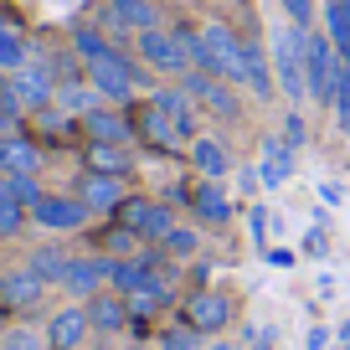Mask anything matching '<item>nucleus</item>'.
I'll return each mask as SVG.
<instances>
[{"instance_id":"1","label":"nucleus","mask_w":350,"mask_h":350,"mask_svg":"<svg viewBox=\"0 0 350 350\" xmlns=\"http://www.w3.org/2000/svg\"><path fill=\"white\" fill-rule=\"evenodd\" d=\"M304 42L309 31L294 21H273L268 26V57H273V72H278V93L288 98V109L309 103V83H304Z\"/></svg>"},{"instance_id":"2","label":"nucleus","mask_w":350,"mask_h":350,"mask_svg":"<svg viewBox=\"0 0 350 350\" xmlns=\"http://www.w3.org/2000/svg\"><path fill=\"white\" fill-rule=\"evenodd\" d=\"M83 72H88V83L98 88V98H103V103H119V109H129L134 93H139V83L150 77V67H134L124 52H109V57H98V62H88Z\"/></svg>"},{"instance_id":"3","label":"nucleus","mask_w":350,"mask_h":350,"mask_svg":"<svg viewBox=\"0 0 350 350\" xmlns=\"http://www.w3.org/2000/svg\"><path fill=\"white\" fill-rule=\"evenodd\" d=\"M196 72H217L227 83L242 88V36L227 21H201V52H196Z\"/></svg>"},{"instance_id":"4","label":"nucleus","mask_w":350,"mask_h":350,"mask_svg":"<svg viewBox=\"0 0 350 350\" xmlns=\"http://www.w3.org/2000/svg\"><path fill=\"white\" fill-rule=\"evenodd\" d=\"M340 62H345V57L335 52V42L314 26V31H309V42H304V83H309V103H314V109H329V103H335Z\"/></svg>"},{"instance_id":"5","label":"nucleus","mask_w":350,"mask_h":350,"mask_svg":"<svg viewBox=\"0 0 350 350\" xmlns=\"http://www.w3.org/2000/svg\"><path fill=\"white\" fill-rule=\"evenodd\" d=\"M134 52H139V62L150 67V72H160V77H186L191 72V52H186V42L175 36V26L139 31L134 36Z\"/></svg>"},{"instance_id":"6","label":"nucleus","mask_w":350,"mask_h":350,"mask_svg":"<svg viewBox=\"0 0 350 350\" xmlns=\"http://www.w3.org/2000/svg\"><path fill=\"white\" fill-rule=\"evenodd\" d=\"M180 88H186V93L211 113V119H221V124H237V119H242V88H237V83H227V77H217V72H196V67H191V72L180 77Z\"/></svg>"},{"instance_id":"7","label":"nucleus","mask_w":350,"mask_h":350,"mask_svg":"<svg viewBox=\"0 0 350 350\" xmlns=\"http://www.w3.org/2000/svg\"><path fill=\"white\" fill-rule=\"evenodd\" d=\"M113 221H124L144 247H160L165 232L175 227V211L165 206V201H154V196H124V206L113 211Z\"/></svg>"},{"instance_id":"8","label":"nucleus","mask_w":350,"mask_h":350,"mask_svg":"<svg viewBox=\"0 0 350 350\" xmlns=\"http://www.w3.org/2000/svg\"><path fill=\"white\" fill-rule=\"evenodd\" d=\"M98 26L109 36H139V31H154V26H165V21H160V5H154V0H103Z\"/></svg>"},{"instance_id":"9","label":"nucleus","mask_w":350,"mask_h":350,"mask_svg":"<svg viewBox=\"0 0 350 350\" xmlns=\"http://www.w3.org/2000/svg\"><path fill=\"white\" fill-rule=\"evenodd\" d=\"M242 93H252L258 103H273L278 98V72H273V57L258 36H242Z\"/></svg>"},{"instance_id":"10","label":"nucleus","mask_w":350,"mask_h":350,"mask_svg":"<svg viewBox=\"0 0 350 350\" xmlns=\"http://www.w3.org/2000/svg\"><path fill=\"white\" fill-rule=\"evenodd\" d=\"M31 221L42 232H57V237H62V232H83L88 221H93V211H88L77 196H57V191H46V196L31 206Z\"/></svg>"},{"instance_id":"11","label":"nucleus","mask_w":350,"mask_h":350,"mask_svg":"<svg viewBox=\"0 0 350 350\" xmlns=\"http://www.w3.org/2000/svg\"><path fill=\"white\" fill-rule=\"evenodd\" d=\"M109 278H113V258H109V252H88V258H77V252H72V268H67L62 288L77 299V304H88L93 294L109 288Z\"/></svg>"},{"instance_id":"12","label":"nucleus","mask_w":350,"mask_h":350,"mask_svg":"<svg viewBox=\"0 0 350 350\" xmlns=\"http://www.w3.org/2000/svg\"><path fill=\"white\" fill-rule=\"evenodd\" d=\"M11 88H16V98L26 103V113H42L57 103V72H52V62H36V57L21 72H11Z\"/></svg>"},{"instance_id":"13","label":"nucleus","mask_w":350,"mask_h":350,"mask_svg":"<svg viewBox=\"0 0 350 350\" xmlns=\"http://www.w3.org/2000/svg\"><path fill=\"white\" fill-rule=\"evenodd\" d=\"M186 319L201 335H221V329L237 319V304H232V294H221V288H196V294L186 299Z\"/></svg>"},{"instance_id":"14","label":"nucleus","mask_w":350,"mask_h":350,"mask_svg":"<svg viewBox=\"0 0 350 350\" xmlns=\"http://www.w3.org/2000/svg\"><path fill=\"white\" fill-rule=\"evenodd\" d=\"M77 201H83L93 217H113V211L124 206V175H98V170H88L77 175Z\"/></svg>"},{"instance_id":"15","label":"nucleus","mask_w":350,"mask_h":350,"mask_svg":"<svg viewBox=\"0 0 350 350\" xmlns=\"http://www.w3.org/2000/svg\"><path fill=\"white\" fill-rule=\"evenodd\" d=\"M294 144L284 134H262V150H258V175H262V191H284L294 180Z\"/></svg>"},{"instance_id":"16","label":"nucleus","mask_w":350,"mask_h":350,"mask_svg":"<svg viewBox=\"0 0 350 350\" xmlns=\"http://www.w3.org/2000/svg\"><path fill=\"white\" fill-rule=\"evenodd\" d=\"M150 98L160 103V109H165V119L175 124V134H180V144L201 139V103L191 98L186 88H154Z\"/></svg>"},{"instance_id":"17","label":"nucleus","mask_w":350,"mask_h":350,"mask_svg":"<svg viewBox=\"0 0 350 350\" xmlns=\"http://www.w3.org/2000/svg\"><path fill=\"white\" fill-rule=\"evenodd\" d=\"M46 345L52 350H83V340L93 335V319H88V304H62L52 319H46Z\"/></svg>"},{"instance_id":"18","label":"nucleus","mask_w":350,"mask_h":350,"mask_svg":"<svg viewBox=\"0 0 350 350\" xmlns=\"http://www.w3.org/2000/svg\"><path fill=\"white\" fill-rule=\"evenodd\" d=\"M46 278H36L31 268H11V273H0V309H5V314H16V309H36L46 299Z\"/></svg>"},{"instance_id":"19","label":"nucleus","mask_w":350,"mask_h":350,"mask_svg":"<svg viewBox=\"0 0 350 350\" xmlns=\"http://www.w3.org/2000/svg\"><path fill=\"white\" fill-rule=\"evenodd\" d=\"M83 134L93 144H129V139H139V134H134V119L119 109V103H98L93 113H83Z\"/></svg>"},{"instance_id":"20","label":"nucleus","mask_w":350,"mask_h":350,"mask_svg":"<svg viewBox=\"0 0 350 350\" xmlns=\"http://www.w3.org/2000/svg\"><path fill=\"white\" fill-rule=\"evenodd\" d=\"M191 211H196V221H206V227H227L232 221V196L221 180H196V186L186 191Z\"/></svg>"},{"instance_id":"21","label":"nucleus","mask_w":350,"mask_h":350,"mask_svg":"<svg viewBox=\"0 0 350 350\" xmlns=\"http://www.w3.org/2000/svg\"><path fill=\"white\" fill-rule=\"evenodd\" d=\"M88 319H93V335H124L129 329V299L103 288V294L88 299Z\"/></svg>"},{"instance_id":"22","label":"nucleus","mask_w":350,"mask_h":350,"mask_svg":"<svg viewBox=\"0 0 350 350\" xmlns=\"http://www.w3.org/2000/svg\"><path fill=\"white\" fill-rule=\"evenodd\" d=\"M186 150H191V165H196L201 180H227L232 175V150L217 139V134H201V139H191Z\"/></svg>"},{"instance_id":"23","label":"nucleus","mask_w":350,"mask_h":350,"mask_svg":"<svg viewBox=\"0 0 350 350\" xmlns=\"http://www.w3.org/2000/svg\"><path fill=\"white\" fill-rule=\"evenodd\" d=\"M0 175H42V150L26 134H0Z\"/></svg>"},{"instance_id":"24","label":"nucleus","mask_w":350,"mask_h":350,"mask_svg":"<svg viewBox=\"0 0 350 350\" xmlns=\"http://www.w3.org/2000/svg\"><path fill=\"white\" fill-rule=\"evenodd\" d=\"M134 134H139L144 144H154V150H180V134H175V124L165 119V109L154 98L134 113Z\"/></svg>"},{"instance_id":"25","label":"nucleus","mask_w":350,"mask_h":350,"mask_svg":"<svg viewBox=\"0 0 350 350\" xmlns=\"http://www.w3.org/2000/svg\"><path fill=\"white\" fill-rule=\"evenodd\" d=\"M26 268H31L36 278H46L52 288H62L67 268H72V252H67V247H57V242H46V247H36L31 258H26Z\"/></svg>"},{"instance_id":"26","label":"nucleus","mask_w":350,"mask_h":350,"mask_svg":"<svg viewBox=\"0 0 350 350\" xmlns=\"http://www.w3.org/2000/svg\"><path fill=\"white\" fill-rule=\"evenodd\" d=\"M88 170H98V175H129L134 170L129 144H93V139H88Z\"/></svg>"},{"instance_id":"27","label":"nucleus","mask_w":350,"mask_h":350,"mask_svg":"<svg viewBox=\"0 0 350 350\" xmlns=\"http://www.w3.org/2000/svg\"><path fill=\"white\" fill-rule=\"evenodd\" d=\"M160 252H165L170 262H196V258H201V232H196V227H186V221H175V227L165 232Z\"/></svg>"},{"instance_id":"28","label":"nucleus","mask_w":350,"mask_h":350,"mask_svg":"<svg viewBox=\"0 0 350 350\" xmlns=\"http://www.w3.org/2000/svg\"><path fill=\"white\" fill-rule=\"evenodd\" d=\"M26 62H31V46H26V36L16 31L11 21H0V72L11 77V72H21Z\"/></svg>"},{"instance_id":"29","label":"nucleus","mask_w":350,"mask_h":350,"mask_svg":"<svg viewBox=\"0 0 350 350\" xmlns=\"http://www.w3.org/2000/svg\"><path fill=\"white\" fill-rule=\"evenodd\" d=\"M325 36L335 42V52L350 62V0H325Z\"/></svg>"},{"instance_id":"30","label":"nucleus","mask_w":350,"mask_h":350,"mask_svg":"<svg viewBox=\"0 0 350 350\" xmlns=\"http://www.w3.org/2000/svg\"><path fill=\"white\" fill-rule=\"evenodd\" d=\"M72 52H77V62H98V57H109V52H119V46L109 42V31H98V26H72Z\"/></svg>"},{"instance_id":"31","label":"nucleus","mask_w":350,"mask_h":350,"mask_svg":"<svg viewBox=\"0 0 350 350\" xmlns=\"http://www.w3.org/2000/svg\"><path fill=\"white\" fill-rule=\"evenodd\" d=\"M26 221H31V206H21V201L11 196V180L0 175V237H16Z\"/></svg>"},{"instance_id":"32","label":"nucleus","mask_w":350,"mask_h":350,"mask_svg":"<svg viewBox=\"0 0 350 350\" xmlns=\"http://www.w3.org/2000/svg\"><path fill=\"white\" fill-rule=\"evenodd\" d=\"M329 119H335L340 134H350V62H340V77H335V103H329Z\"/></svg>"},{"instance_id":"33","label":"nucleus","mask_w":350,"mask_h":350,"mask_svg":"<svg viewBox=\"0 0 350 350\" xmlns=\"http://www.w3.org/2000/svg\"><path fill=\"white\" fill-rule=\"evenodd\" d=\"M21 119H26V103L16 98L11 77H5V83H0V134H16V129H21Z\"/></svg>"},{"instance_id":"34","label":"nucleus","mask_w":350,"mask_h":350,"mask_svg":"<svg viewBox=\"0 0 350 350\" xmlns=\"http://www.w3.org/2000/svg\"><path fill=\"white\" fill-rule=\"evenodd\" d=\"M160 350H206V345H201V329L191 319H180V325L160 329Z\"/></svg>"},{"instance_id":"35","label":"nucleus","mask_w":350,"mask_h":350,"mask_svg":"<svg viewBox=\"0 0 350 350\" xmlns=\"http://www.w3.org/2000/svg\"><path fill=\"white\" fill-rule=\"evenodd\" d=\"M278 11H284V21L304 26V31H314L319 21V0H278Z\"/></svg>"},{"instance_id":"36","label":"nucleus","mask_w":350,"mask_h":350,"mask_svg":"<svg viewBox=\"0 0 350 350\" xmlns=\"http://www.w3.org/2000/svg\"><path fill=\"white\" fill-rule=\"evenodd\" d=\"M268 232H273V211L268 206H247V237L258 252H268Z\"/></svg>"},{"instance_id":"37","label":"nucleus","mask_w":350,"mask_h":350,"mask_svg":"<svg viewBox=\"0 0 350 350\" xmlns=\"http://www.w3.org/2000/svg\"><path fill=\"white\" fill-rule=\"evenodd\" d=\"M0 350H52V345H46V335H36V329L16 325V329H5V340H0Z\"/></svg>"},{"instance_id":"38","label":"nucleus","mask_w":350,"mask_h":350,"mask_svg":"<svg viewBox=\"0 0 350 350\" xmlns=\"http://www.w3.org/2000/svg\"><path fill=\"white\" fill-rule=\"evenodd\" d=\"M242 350H278L273 325H242Z\"/></svg>"},{"instance_id":"39","label":"nucleus","mask_w":350,"mask_h":350,"mask_svg":"<svg viewBox=\"0 0 350 350\" xmlns=\"http://www.w3.org/2000/svg\"><path fill=\"white\" fill-rule=\"evenodd\" d=\"M278 134H284L294 150H304V144H309V124H304V113H299V109H284V129H278Z\"/></svg>"},{"instance_id":"40","label":"nucleus","mask_w":350,"mask_h":350,"mask_svg":"<svg viewBox=\"0 0 350 350\" xmlns=\"http://www.w3.org/2000/svg\"><path fill=\"white\" fill-rule=\"evenodd\" d=\"M262 262H268V268H278V273H288V268H299V252L288 247V242H268V252H262Z\"/></svg>"},{"instance_id":"41","label":"nucleus","mask_w":350,"mask_h":350,"mask_svg":"<svg viewBox=\"0 0 350 350\" xmlns=\"http://www.w3.org/2000/svg\"><path fill=\"white\" fill-rule=\"evenodd\" d=\"M237 175V191H242V201H252L262 191V175H258V165H242V170H232Z\"/></svg>"},{"instance_id":"42","label":"nucleus","mask_w":350,"mask_h":350,"mask_svg":"<svg viewBox=\"0 0 350 350\" xmlns=\"http://www.w3.org/2000/svg\"><path fill=\"white\" fill-rule=\"evenodd\" d=\"M329 345H335V329H329V325H319V319H314V325L304 329V350H329Z\"/></svg>"},{"instance_id":"43","label":"nucleus","mask_w":350,"mask_h":350,"mask_svg":"<svg viewBox=\"0 0 350 350\" xmlns=\"http://www.w3.org/2000/svg\"><path fill=\"white\" fill-rule=\"evenodd\" d=\"M319 201H325V206H340V201H345V186H340V180H319Z\"/></svg>"},{"instance_id":"44","label":"nucleus","mask_w":350,"mask_h":350,"mask_svg":"<svg viewBox=\"0 0 350 350\" xmlns=\"http://www.w3.org/2000/svg\"><path fill=\"white\" fill-rule=\"evenodd\" d=\"M206 350H242V345H232V340H211Z\"/></svg>"},{"instance_id":"45","label":"nucleus","mask_w":350,"mask_h":350,"mask_svg":"<svg viewBox=\"0 0 350 350\" xmlns=\"http://www.w3.org/2000/svg\"><path fill=\"white\" fill-rule=\"evenodd\" d=\"M0 340H5V309H0Z\"/></svg>"}]
</instances>
